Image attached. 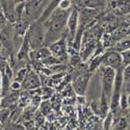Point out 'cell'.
Wrapping results in <instances>:
<instances>
[{"label": "cell", "instance_id": "6da1fadb", "mask_svg": "<svg viewBox=\"0 0 130 130\" xmlns=\"http://www.w3.org/2000/svg\"><path fill=\"white\" fill-rule=\"evenodd\" d=\"M69 9L63 10L60 8H56L50 15V17L45 21L44 24L46 26V34H45V41L46 44H51L54 41L59 39L60 35L64 28L67 27V20L69 16Z\"/></svg>", "mask_w": 130, "mask_h": 130}, {"label": "cell", "instance_id": "7a4b0ae2", "mask_svg": "<svg viewBox=\"0 0 130 130\" xmlns=\"http://www.w3.org/2000/svg\"><path fill=\"white\" fill-rule=\"evenodd\" d=\"M27 38L29 41L30 47L34 48V50H37L45 41V34L42 29V23L37 21L29 27Z\"/></svg>", "mask_w": 130, "mask_h": 130}, {"label": "cell", "instance_id": "3957f363", "mask_svg": "<svg viewBox=\"0 0 130 130\" xmlns=\"http://www.w3.org/2000/svg\"><path fill=\"white\" fill-rule=\"evenodd\" d=\"M101 64L103 67H110L115 70L122 67V56L121 53L117 50L107 51L104 54H102V62Z\"/></svg>", "mask_w": 130, "mask_h": 130}, {"label": "cell", "instance_id": "277c9868", "mask_svg": "<svg viewBox=\"0 0 130 130\" xmlns=\"http://www.w3.org/2000/svg\"><path fill=\"white\" fill-rule=\"evenodd\" d=\"M79 24V13L77 9L72 8L69 13L68 16V20H67V30H68V35H69V39H70V44L72 45L75 34H76V30Z\"/></svg>", "mask_w": 130, "mask_h": 130}, {"label": "cell", "instance_id": "5b68a950", "mask_svg": "<svg viewBox=\"0 0 130 130\" xmlns=\"http://www.w3.org/2000/svg\"><path fill=\"white\" fill-rule=\"evenodd\" d=\"M49 50L51 54L56 58H62L67 54V40L66 37H61L58 40L54 41L49 45Z\"/></svg>", "mask_w": 130, "mask_h": 130}, {"label": "cell", "instance_id": "8992f818", "mask_svg": "<svg viewBox=\"0 0 130 130\" xmlns=\"http://www.w3.org/2000/svg\"><path fill=\"white\" fill-rule=\"evenodd\" d=\"M90 77L91 75L89 73L85 74H81L79 76H77L72 82V86L74 92L76 93L77 95H84L85 91L88 89V84L90 81Z\"/></svg>", "mask_w": 130, "mask_h": 130}, {"label": "cell", "instance_id": "52a82bcc", "mask_svg": "<svg viewBox=\"0 0 130 130\" xmlns=\"http://www.w3.org/2000/svg\"><path fill=\"white\" fill-rule=\"evenodd\" d=\"M41 85V79L34 70H28L25 79L22 82V88L27 91L38 90Z\"/></svg>", "mask_w": 130, "mask_h": 130}, {"label": "cell", "instance_id": "ba28073f", "mask_svg": "<svg viewBox=\"0 0 130 130\" xmlns=\"http://www.w3.org/2000/svg\"><path fill=\"white\" fill-rule=\"evenodd\" d=\"M110 5L121 15L130 14V0H112Z\"/></svg>", "mask_w": 130, "mask_h": 130}, {"label": "cell", "instance_id": "9c48e42d", "mask_svg": "<svg viewBox=\"0 0 130 130\" xmlns=\"http://www.w3.org/2000/svg\"><path fill=\"white\" fill-rule=\"evenodd\" d=\"M59 1H60V0H50V1L47 3V5L45 6L44 10H43V13H42V15L40 16V18L38 20L39 22H41L42 24L44 23L45 21L50 17V15L57 8Z\"/></svg>", "mask_w": 130, "mask_h": 130}, {"label": "cell", "instance_id": "30bf717a", "mask_svg": "<svg viewBox=\"0 0 130 130\" xmlns=\"http://www.w3.org/2000/svg\"><path fill=\"white\" fill-rule=\"evenodd\" d=\"M130 49V38L128 37L127 39H122L119 42L116 43V45L113 46V50H117L119 52H122L125 50Z\"/></svg>", "mask_w": 130, "mask_h": 130}, {"label": "cell", "instance_id": "8fae6325", "mask_svg": "<svg viewBox=\"0 0 130 130\" xmlns=\"http://www.w3.org/2000/svg\"><path fill=\"white\" fill-rule=\"evenodd\" d=\"M51 51L49 50L48 47H43V48H40L36 51V56L35 58L38 59V60H44L46 58H48L49 56H51Z\"/></svg>", "mask_w": 130, "mask_h": 130}, {"label": "cell", "instance_id": "7c38bea8", "mask_svg": "<svg viewBox=\"0 0 130 130\" xmlns=\"http://www.w3.org/2000/svg\"><path fill=\"white\" fill-rule=\"evenodd\" d=\"M29 47H30L29 41H28V38L26 36V38L24 39L23 44H22V47H21V49L19 51V54H18L19 59H25V57L28 55V49H29Z\"/></svg>", "mask_w": 130, "mask_h": 130}, {"label": "cell", "instance_id": "4fadbf2b", "mask_svg": "<svg viewBox=\"0 0 130 130\" xmlns=\"http://www.w3.org/2000/svg\"><path fill=\"white\" fill-rule=\"evenodd\" d=\"M101 62H102V54H98V55H95L92 57V60L90 62V72H94L96 69H98L101 66Z\"/></svg>", "mask_w": 130, "mask_h": 130}, {"label": "cell", "instance_id": "5bb4252c", "mask_svg": "<svg viewBox=\"0 0 130 130\" xmlns=\"http://www.w3.org/2000/svg\"><path fill=\"white\" fill-rule=\"evenodd\" d=\"M113 112L111 110L108 111L103 121V129H111L113 125Z\"/></svg>", "mask_w": 130, "mask_h": 130}, {"label": "cell", "instance_id": "9a60e30c", "mask_svg": "<svg viewBox=\"0 0 130 130\" xmlns=\"http://www.w3.org/2000/svg\"><path fill=\"white\" fill-rule=\"evenodd\" d=\"M128 126L127 124V119L126 118H120L117 122H113V129H126Z\"/></svg>", "mask_w": 130, "mask_h": 130}, {"label": "cell", "instance_id": "2e32d148", "mask_svg": "<svg viewBox=\"0 0 130 130\" xmlns=\"http://www.w3.org/2000/svg\"><path fill=\"white\" fill-rule=\"evenodd\" d=\"M127 97H128V94H126L124 91H122L121 96H120V102H119V106H120L123 110H125V109H127V108H128Z\"/></svg>", "mask_w": 130, "mask_h": 130}, {"label": "cell", "instance_id": "e0dca14e", "mask_svg": "<svg viewBox=\"0 0 130 130\" xmlns=\"http://www.w3.org/2000/svg\"><path fill=\"white\" fill-rule=\"evenodd\" d=\"M27 72H28V69H27V68H22L21 70H19L18 73H17V75H16V79H15V80H17V81H19V82L22 83L23 80H24L25 77H26Z\"/></svg>", "mask_w": 130, "mask_h": 130}, {"label": "cell", "instance_id": "ac0fdd59", "mask_svg": "<svg viewBox=\"0 0 130 130\" xmlns=\"http://www.w3.org/2000/svg\"><path fill=\"white\" fill-rule=\"evenodd\" d=\"M121 53V56H122V62H123V66H126V64L130 63V49L125 50L120 52Z\"/></svg>", "mask_w": 130, "mask_h": 130}, {"label": "cell", "instance_id": "d6986e66", "mask_svg": "<svg viewBox=\"0 0 130 130\" xmlns=\"http://www.w3.org/2000/svg\"><path fill=\"white\" fill-rule=\"evenodd\" d=\"M71 5H72L71 0H60L57 7L60 9H63V10H68V9H70Z\"/></svg>", "mask_w": 130, "mask_h": 130}, {"label": "cell", "instance_id": "ffe728a7", "mask_svg": "<svg viewBox=\"0 0 130 130\" xmlns=\"http://www.w3.org/2000/svg\"><path fill=\"white\" fill-rule=\"evenodd\" d=\"M123 76H124L125 80L130 79V63L124 66V68H123Z\"/></svg>", "mask_w": 130, "mask_h": 130}, {"label": "cell", "instance_id": "44dd1931", "mask_svg": "<svg viewBox=\"0 0 130 130\" xmlns=\"http://www.w3.org/2000/svg\"><path fill=\"white\" fill-rule=\"evenodd\" d=\"M9 86H10V89H12L13 91L17 92V91H19L21 88H22V83L19 82V81H17V80H14L12 83H10Z\"/></svg>", "mask_w": 130, "mask_h": 130}, {"label": "cell", "instance_id": "7402d4cb", "mask_svg": "<svg viewBox=\"0 0 130 130\" xmlns=\"http://www.w3.org/2000/svg\"><path fill=\"white\" fill-rule=\"evenodd\" d=\"M70 61H71V63L73 64V66H77V64L81 61V57H80V55H73L72 57H71V59H70Z\"/></svg>", "mask_w": 130, "mask_h": 130}, {"label": "cell", "instance_id": "603a6c76", "mask_svg": "<svg viewBox=\"0 0 130 130\" xmlns=\"http://www.w3.org/2000/svg\"><path fill=\"white\" fill-rule=\"evenodd\" d=\"M76 102L79 104H84L85 103V98H84V95H77L76 96Z\"/></svg>", "mask_w": 130, "mask_h": 130}, {"label": "cell", "instance_id": "cb8c5ba5", "mask_svg": "<svg viewBox=\"0 0 130 130\" xmlns=\"http://www.w3.org/2000/svg\"><path fill=\"white\" fill-rule=\"evenodd\" d=\"M127 102H128V109H130V94H128V97H127Z\"/></svg>", "mask_w": 130, "mask_h": 130}, {"label": "cell", "instance_id": "d4e9b609", "mask_svg": "<svg viewBox=\"0 0 130 130\" xmlns=\"http://www.w3.org/2000/svg\"><path fill=\"white\" fill-rule=\"evenodd\" d=\"M129 38H130V34H129Z\"/></svg>", "mask_w": 130, "mask_h": 130}]
</instances>
